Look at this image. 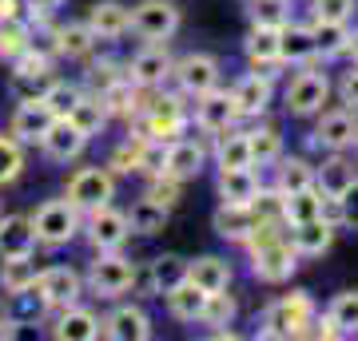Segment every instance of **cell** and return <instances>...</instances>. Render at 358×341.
Listing matches in <instances>:
<instances>
[{
	"label": "cell",
	"mask_w": 358,
	"mask_h": 341,
	"mask_svg": "<svg viewBox=\"0 0 358 341\" xmlns=\"http://www.w3.org/2000/svg\"><path fill=\"white\" fill-rule=\"evenodd\" d=\"M231 100L239 107V119H259V115H267L271 103H275V76H267L263 68H251L247 76L235 79Z\"/></svg>",
	"instance_id": "cell-11"
},
{
	"label": "cell",
	"mask_w": 358,
	"mask_h": 341,
	"mask_svg": "<svg viewBox=\"0 0 358 341\" xmlns=\"http://www.w3.org/2000/svg\"><path fill=\"white\" fill-rule=\"evenodd\" d=\"M179 190H183V183L171 175H152V187H148V195L159 202H167V206H176L179 202Z\"/></svg>",
	"instance_id": "cell-50"
},
{
	"label": "cell",
	"mask_w": 358,
	"mask_h": 341,
	"mask_svg": "<svg viewBox=\"0 0 358 341\" xmlns=\"http://www.w3.org/2000/svg\"><path fill=\"white\" fill-rule=\"evenodd\" d=\"M263 190V179H259L255 167H239V171H219L215 179V195L219 202H231V206H251Z\"/></svg>",
	"instance_id": "cell-21"
},
{
	"label": "cell",
	"mask_w": 358,
	"mask_h": 341,
	"mask_svg": "<svg viewBox=\"0 0 358 341\" xmlns=\"http://www.w3.org/2000/svg\"><path fill=\"white\" fill-rule=\"evenodd\" d=\"M338 202H343V227L346 230H358V179L343 190V195H338Z\"/></svg>",
	"instance_id": "cell-52"
},
{
	"label": "cell",
	"mask_w": 358,
	"mask_h": 341,
	"mask_svg": "<svg viewBox=\"0 0 358 341\" xmlns=\"http://www.w3.org/2000/svg\"><path fill=\"white\" fill-rule=\"evenodd\" d=\"M331 76L327 72H315V68H303V72H294L291 84L282 88V107H287V115H294V119H310V115L322 112V103L331 100Z\"/></svg>",
	"instance_id": "cell-4"
},
{
	"label": "cell",
	"mask_w": 358,
	"mask_h": 341,
	"mask_svg": "<svg viewBox=\"0 0 358 341\" xmlns=\"http://www.w3.org/2000/svg\"><path fill=\"white\" fill-rule=\"evenodd\" d=\"M315 326V302L307 290H291L287 298L267 305V314L259 321V338H307V329Z\"/></svg>",
	"instance_id": "cell-1"
},
{
	"label": "cell",
	"mask_w": 358,
	"mask_h": 341,
	"mask_svg": "<svg viewBox=\"0 0 358 341\" xmlns=\"http://www.w3.org/2000/svg\"><path fill=\"white\" fill-rule=\"evenodd\" d=\"M84 238H88V246L96 254L103 250H124V242L131 238V230H128V218H124V211H115L112 202L108 206H100V211H92L88 222H84Z\"/></svg>",
	"instance_id": "cell-12"
},
{
	"label": "cell",
	"mask_w": 358,
	"mask_h": 341,
	"mask_svg": "<svg viewBox=\"0 0 358 341\" xmlns=\"http://www.w3.org/2000/svg\"><path fill=\"white\" fill-rule=\"evenodd\" d=\"M319 60L315 52V40H310L307 24H282L279 28V63H294V68H307V63Z\"/></svg>",
	"instance_id": "cell-29"
},
{
	"label": "cell",
	"mask_w": 358,
	"mask_h": 341,
	"mask_svg": "<svg viewBox=\"0 0 358 341\" xmlns=\"http://www.w3.org/2000/svg\"><path fill=\"white\" fill-rule=\"evenodd\" d=\"M343 56H350V60L358 63V32H350V40H346V52Z\"/></svg>",
	"instance_id": "cell-55"
},
{
	"label": "cell",
	"mask_w": 358,
	"mask_h": 341,
	"mask_svg": "<svg viewBox=\"0 0 358 341\" xmlns=\"http://www.w3.org/2000/svg\"><path fill=\"white\" fill-rule=\"evenodd\" d=\"M64 119H72V123H76L88 139H96L103 127H108V119H112V115H108V103H103L100 91H84V96L72 103V112H68Z\"/></svg>",
	"instance_id": "cell-31"
},
{
	"label": "cell",
	"mask_w": 358,
	"mask_h": 341,
	"mask_svg": "<svg viewBox=\"0 0 358 341\" xmlns=\"http://www.w3.org/2000/svg\"><path fill=\"white\" fill-rule=\"evenodd\" d=\"M44 310H64V305H76L80 294H84V274L72 270V266H44L36 274V286H32Z\"/></svg>",
	"instance_id": "cell-8"
},
{
	"label": "cell",
	"mask_w": 358,
	"mask_h": 341,
	"mask_svg": "<svg viewBox=\"0 0 358 341\" xmlns=\"http://www.w3.org/2000/svg\"><path fill=\"white\" fill-rule=\"evenodd\" d=\"M183 123H187V112L176 96H164L143 112V135H152V139H171L183 131Z\"/></svg>",
	"instance_id": "cell-23"
},
{
	"label": "cell",
	"mask_w": 358,
	"mask_h": 341,
	"mask_svg": "<svg viewBox=\"0 0 358 341\" xmlns=\"http://www.w3.org/2000/svg\"><path fill=\"white\" fill-rule=\"evenodd\" d=\"M28 44H32V24H28L24 16H16V20H0V60L13 63Z\"/></svg>",
	"instance_id": "cell-42"
},
{
	"label": "cell",
	"mask_w": 358,
	"mask_h": 341,
	"mask_svg": "<svg viewBox=\"0 0 358 341\" xmlns=\"http://www.w3.org/2000/svg\"><path fill=\"white\" fill-rule=\"evenodd\" d=\"M334 91H338V103H343V107H355L358 112V63H350L343 76H338Z\"/></svg>",
	"instance_id": "cell-49"
},
{
	"label": "cell",
	"mask_w": 358,
	"mask_h": 341,
	"mask_svg": "<svg viewBox=\"0 0 358 341\" xmlns=\"http://www.w3.org/2000/svg\"><path fill=\"white\" fill-rule=\"evenodd\" d=\"M36 274H40V266H36V258H32V254L0 258V286H4V294H8V298L32 290V286H36Z\"/></svg>",
	"instance_id": "cell-34"
},
{
	"label": "cell",
	"mask_w": 358,
	"mask_h": 341,
	"mask_svg": "<svg viewBox=\"0 0 358 341\" xmlns=\"http://www.w3.org/2000/svg\"><path fill=\"white\" fill-rule=\"evenodd\" d=\"M243 4H247V0H243Z\"/></svg>",
	"instance_id": "cell-58"
},
{
	"label": "cell",
	"mask_w": 358,
	"mask_h": 341,
	"mask_svg": "<svg viewBox=\"0 0 358 341\" xmlns=\"http://www.w3.org/2000/svg\"><path fill=\"white\" fill-rule=\"evenodd\" d=\"M207 167V147L195 139H167V163L164 175L179 179V183H192V179L203 175Z\"/></svg>",
	"instance_id": "cell-19"
},
{
	"label": "cell",
	"mask_w": 358,
	"mask_h": 341,
	"mask_svg": "<svg viewBox=\"0 0 358 341\" xmlns=\"http://www.w3.org/2000/svg\"><path fill=\"white\" fill-rule=\"evenodd\" d=\"M124 218H128L131 234H140V238H155V234H164L167 222H171V206L159 202V199H152V195H140V199L124 211Z\"/></svg>",
	"instance_id": "cell-20"
},
{
	"label": "cell",
	"mask_w": 358,
	"mask_h": 341,
	"mask_svg": "<svg viewBox=\"0 0 358 341\" xmlns=\"http://www.w3.org/2000/svg\"><path fill=\"white\" fill-rule=\"evenodd\" d=\"M211 159H215V171H239V167H255L251 163V143H247V131L239 127H227L215 135V147H211Z\"/></svg>",
	"instance_id": "cell-28"
},
{
	"label": "cell",
	"mask_w": 358,
	"mask_h": 341,
	"mask_svg": "<svg viewBox=\"0 0 358 341\" xmlns=\"http://www.w3.org/2000/svg\"><path fill=\"white\" fill-rule=\"evenodd\" d=\"M247 16H251V24L282 28L291 24V0H247Z\"/></svg>",
	"instance_id": "cell-44"
},
{
	"label": "cell",
	"mask_w": 358,
	"mask_h": 341,
	"mask_svg": "<svg viewBox=\"0 0 358 341\" xmlns=\"http://www.w3.org/2000/svg\"><path fill=\"white\" fill-rule=\"evenodd\" d=\"M331 326L338 329V338H355L358 333V290H338L327 305Z\"/></svg>",
	"instance_id": "cell-40"
},
{
	"label": "cell",
	"mask_w": 358,
	"mask_h": 341,
	"mask_svg": "<svg viewBox=\"0 0 358 341\" xmlns=\"http://www.w3.org/2000/svg\"><path fill=\"white\" fill-rule=\"evenodd\" d=\"M355 179H358V171H355V163L346 159V151H331L319 167H315V187H319L322 195H343Z\"/></svg>",
	"instance_id": "cell-30"
},
{
	"label": "cell",
	"mask_w": 358,
	"mask_h": 341,
	"mask_svg": "<svg viewBox=\"0 0 358 341\" xmlns=\"http://www.w3.org/2000/svg\"><path fill=\"white\" fill-rule=\"evenodd\" d=\"M164 298H167V314L176 317V321H183V326H195L199 314H203V302H207V294L195 282H179L176 290H167Z\"/></svg>",
	"instance_id": "cell-36"
},
{
	"label": "cell",
	"mask_w": 358,
	"mask_h": 341,
	"mask_svg": "<svg viewBox=\"0 0 358 341\" xmlns=\"http://www.w3.org/2000/svg\"><path fill=\"white\" fill-rule=\"evenodd\" d=\"M282 199V227H299V222H310V218H319V187H303L294 190V195H279Z\"/></svg>",
	"instance_id": "cell-39"
},
{
	"label": "cell",
	"mask_w": 358,
	"mask_h": 341,
	"mask_svg": "<svg viewBox=\"0 0 358 341\" xmlns=\"http://www.w3.org/2000/svg\"><path fill=\"white\" fill-rule=\"evenodd\" d=\"M243 56L251 68H282L279 63V28L251 24V32L243 40Z\"/></svg>",
	"instance_id": "cell-32"
},
{
	"label": "cell",
	"mask_w": 358,
	"mask_h": 341,
	"mask_svg": "<svg viewBox=\"0 0 358 341\" xmlns=\"http://www.w3.org/2000/svg\"><path fill=\"white\" fill-rule=\"evenodd\" d=\"M84 96V88L80 84H68V79H48V88H44V96H40V103L48 107L56 119H64L68 112H72V103Z\"/></svg>",
	"instance_id": "cell-43"
},
{
	"label": "cell",
	"mask_w": 358,
	"mask_h": 341,
	"mask_svg": "<svg viewBox=\"0 0 358 341\" xmlns=\"http://www.w3.org/2000/svg\"><path fill=\"white\" fill-rule=\"evenodd\" d=\"M24 175V143H16L13 135H0V187H8Z\"/></svg>",
	"instance_id": "cell-46"
},
{
	"label": "cell",
	"mask_w": 358,
	"mask_h": 341,
	"mask_svg": "<svg viewBox=\"0 0 358 341\" xmlns=\"http://www.w3.org/2000/svg\"><path fill=\"white\" fill-rule=\"evenodd\" d=\"M120 79H124V72H120L115 60H92L88 63V88L92 91H108V88H115Z\"/></svg>",
	"instance_id": "cell-48"
},
{
	"label": "cell",
	"mask_w": 358,
	"mask_h": 341,
	"mask_svg": "<svg viewBox=\"0 0 358 341\" xmlns=\"http://www.w3.org/2000/svg\"><path fill=\"white\" fill-rule=\"evenodd\" d=\"M52 36H56L52 52H56V56H64V60H88L92 52H96V36L88 32V24H84V20H80V24L56 28Z\"/></svg>",
	"instance_id": "cell-37"
},
{
	"label": "cell",
	"mask_w": 358,
	"mask_h": 341,
	"mask_svg": "<svg viewBox=\"0 0 358 341\" xmlns=\"http://www.w3.org/2000/svg\"><path fill=\"white\" fill-rule=\"evenodd\" d=\"M136 151H140V139L136 143H120V147H115L112 151V175H131V171H136Z\"/></svg>",
	"instance_id": "cell-51"
},
{
	"label": "cell",
	"mask_w": 358,
	"mask_h": 341,
	"mask_svg": "<svg viewBox=\"0 0 358 341\" xmlns=\"http://www.w3.org/2000/svg\"><path fill=\"white\" fill-rule=\"evenodd\" d=\"M350 147H355V155H358V135H355V143H350Z\"/></svg>",
	"instance_id": "cell-56"
},
{
	"label": "cell",
	"mask_w": 358,
	"mask_h": 341,
	"mask_svg": "<svg viewBox=\"0 0 358 341\" xmlns=\"http://www.w3.org/2000/svg\"><path fill=\"white\" fill-rule=\"evenodd\" d=\"M231 278H235V270H231V262H227V258H219V254L187 258V282H195L203 294L231 290Z\"/></svg>",
	"instance_id": "cell-24"
},
{
	"label": "cell",
	"mask_w": 358,
	"mask_h": 341,
	"mask_svg": "<svg viewBox=\"0 0 358 341\" xmlns=\"http://www.w3.org/2000/svg\"><path fill=\"white\" fill-rule=\"evenodd\" d=\"M235 298H231L227 290H215V294H207V302H203V314H199V326H211V329H223L235 321Z\"/></svg>",
	"instance_id": "cell-45"
},
{
	"label": "cell",
	"mask_w": 358,
	"mask_h": 341,
	"mask_svg": "<svg viewBox=\"0 0 358 341\" xmlns=\"http://www.w3.org/2000/svg\"><path fill=\"white\" fill-rule=\"evenodd\" d=\"M131 278H136V262H131L128 254L103 250L92 258L88 274H84V290L103 298V302H115V298H124L131 290Z\"/></svg>",
	"instance_id": "cell-3"
},
{
	"label": "cell",
	"mask_w": 358,
	"mask_h": 341,
	"mask_svg": "<svg viewBox=\"0 0 358 341\" xmlns=\"http://www.w3.org/2000/svg\"><path fill=\"white\" fill-rule=\"evenodd\" d=\"M271 167H275V187L271 190H279V195H294L303 187H315V167L303 155H279Z\"/></svg>",
	"instance_id": "cell-33"
},
{
	"label": "cell",
	"mask_w": 358,
	"mask_h": 341,
	"mask_svg": "<svg viewBox=\"0 0 358 341\" xmlns=\"http://www.w3.org/2000/svg\"><path fill=\"white\" fill-rule=\"evenodd\" d=\"M24 8L32 16H40V20H44V16H56L60 13V8H64V0H24Z\"/></svg>",
	"instance_id": "cell-53"
},
{
	"label": "cell",
	"mask_w": 358,
	"mask_h": 341,
	"mask_svg": "<svg viewBox=\"0 0 358 341\" xmlns=\"http://www.w3.org/2000/svg\"><path fill=\"white\" fill-rule=\"evenodd\" d=\"M247 143H251V163L255 167H271L282 155V135H279V127H271V123L251 127Z\"/></svg>",
	"instance_id": "cell-41"
},
{
	"label": "cell",
	"mask_w": 358,
	"mask_h": 341,
	"mask_svg": "<svg viewBox=\"0 0 358 341\" xmlns=\"http://www.w3.org/2000/svg\"><path fill=\"white\" fill-rule=\"evenodd\" d=\"M247 246H251V278H255V282H267V286H282V282H291L294 266H299V254L291 250V242L282 238V234L247 242Z\"/></svg>",
	"instance_id": "cell-5"
},
{
	"label": "cell",
	"mask_w": 358,
	"mask_h": 341,
	"mask_svg": "<svg viewBox=\"0 0 358 341\" xmlns=\"http://www.w3.org/2000/svg\"><path fill=\"white\" fill-rule=\"evenodd\" d=\"M179 282H187V258H179V254H159V258L148 262L143 274H140V266H136L131 290H143L140 298H164L167 290H176Z\"/></svg>",
	"instance_id": "cell-10"
},
{
	"label": "cell",
	"mask_w": 358,
	"mask_h": 341,
	"mask_svg": "<svg viewBox=\"0 0 358 341\" xmlns=\"http://www.w3.org/2000/svg\"><path fill=\"white\" fill-rule=\"evenodd\" d=\"M24 0H0V20H16Z\"/></svg>",
	"instance_id": "cell-54"
},
{
	"label": "cell",
	"mask_w": 358,
	"mask_h": 341,
	"mask_svg": "<svg viewBox=\"0 0 358 341\" xmlns=\"http://www.w3.org/2000/svg\"><path fill=\"white\" fill-rule=\"evenodd\" d=\"M179 24H183V13L176 0H140L131 8V32L143 44H167L179 32Z\"/></svg>",
	"instance_id": "cell-6"
},
{
	"label": "cell",
	"mask_w": 358,
	"mask_h": 341,
	"mask_svg": "<svg viewBox=\"0 0 358 341\" xmlns=\"http://www.w3.org/2000/svg\"><path fill=\"white\" fill-rule=\"evenodd\" d=\"M88 143L92 139L72 123V119H52V127L44 131V139H40V147H44V155H48L52 163H72V159L84 155Z\"/></svg>",
	"instance_id": "cell-17"
},
{
	"label": "cell",
	"mask_w": 358,
	"mask_h": 341,
	"mask_svg": "<svg viewBox=\"0 0 358 341\" xmlns=\"http://www.w3.org/2000/svg\"><path fill=\"white\" fill-rule=\"evenodd\" d=\"M100 333L112 341H148L152 338V317L143 305H115L100 321Z\"/></svg>",
	"instance_id": "cell-18"
},
{
	"label": "cell",
	"mask_w": 358,
	"mask_h": 341,
	"mask_svg": "<svg viewBox=\"0 0 358 341\" xmlns=\"http://www.w3.org/2000/svg\"><path fill=\"white\" fill-rule=\"evenodd\" d=\"M195 123H199V131H207V135H219V131H227V127L239 123V107L231 100V91L211 88V91H203V96H195Z\"/></svg>",
	"instance_id": "cell-16"
},
{
	"label": "cell",
	"mask_w": 358,
	"mask_h": 341,
	"mask_svg": "<svg viewBox=\"0 0 358 341\" xmlns=\"http://www.w3.org/2000/svg\"><path fill=\"white\" fill-rule=\"evenodd\" d=\"M355 135H358L355 107H331V112H319V123L310 131V143L322 147V151H350Z\"/></svg>",
	"instance_id": "cell-14"
},
{
	"label": "cell",
	"mask_w": 358,
	"mask_h": 341,
	"mask_svg": "<svg viewBox=\"0 0 358 341\" xmlns=\"http://www.w3.org/2000/svg\"><path fill=\"white\" fill-rule=\"evenodd\" d=\"M16 254H36V234L28 215H4L0 222V258H16Z\"/></svg>",
	"instance_id": "cell-35"
},
{
	"label": "cell",
	"mask_w": 358,
	"mask_h": 341,
	"mask_svg": "<svg viewBox=\"0 0 358 341\" xmlns=\"http://www.w3.org/2000/svg\"><path fill=\"white\" fill-rule=\"evenodd\" d=\"M211 227L223 242H251V234L259 230V218L251 206H231V202H219Z\"/></svg>",
	"instance_id": "cell-26"
},
{
	"label": "cell",
	"mask_w": 358,
	"mask_h": 341,
	"mask_svg": "<svg viewBox=\"0 0 358 341\" xmlns=\"http://www.w3.org/2000/svg\"><path fill=\"white\" fill-rule=\"evenodd\" d=\"M80 215H92L115 199V175L108 167H80L76 175L68 179V195H64Z\"/></svg>",
	"instance_id": "cell-7"
},
{
	"label": "cell",
	"mask_w": 358,
	"mask_h": 341,
	"mask_svg": "<svg viewBox=\"0 0 358 341\" xmlns=\"http://www.w3.org/2000/svg\"><path fill=\"white\" fill-rule=\"evenodd\" d=\"M310 40H315V52L319 60H334L346 52V40H350V24H334V20H310Z\"/></svg>",
	"instance_id": "cell-38"
},
{
	"label": "cell",
	"mask_w": 358,
	"mask_h": 341,
	"mask_svg": "<svg viewBox=\"0 0 358 341\" xmlns=\"http://www.w3.org/2000/svg\"><path fill=\"white\" fill-rule=\"evenodd\" d=\"M88 32L96 36V44H115L131 32V8L120 0H96L88 8Z\"/></svg>",
	"instance_id": "cell-15"
},
{
	"label": "cell",
	"mask_w": 358,
	"mask_h": 341,
	"mask_svg": "<svg viewBox=\"0 0 358 341\" xmlns=\"http://www.w3.org/2000/svg\"><path fill=\"white\" fill-rule=\"evenodd\" d=\"M0 222H4V202H0Z\"/></svg>",
	"instance_id": "cell-57"
},
{
	"label": "cell",
	"mask_w": 358,
	"mask_h": 341,
	"mask_svg": "<svg viewBox=\"0 0 358 341\" xmlns=\"http://www.w3.org/2000/svg\"><path fill=\"white\" fill-rule=\"evenodd\" d=\"M334 234L338 230L327 227L322 218H310V222H299V227H291V250L299 254V258H322V254L334 246Z\"/></svg>",
	"instance_id": "cell-27"
},
{
	"label": "cell",
	"mask_w": 358,
	"mask_h": 341,
	"mask_svg": "<svg viewBox=\"0 0 358 341\" xmlns=\"http://www.w3.org/2000/svg\"><path fill=\"white\" fill-rule=\"evenodd\" d=\"M52 119L56 115L44 107L40 100H20V107L13 112V123H8V135H13L16 143H40L44 139V131L52 127Z\"/></svg>",
	"instance_id": "cell-22"
},
{
	"label": "cell",
	"mask_w": 358,
	"mask_h": 341,
	"mask_svg": "<svg viewBox=\"0 0 358 341\" xmlns=\"http://www.w3.org/2000/svg\"><path fill=\"white\" fill-rule=\"evenodd\" d=\"M171 79H176V88L183 96L195 100V96L219 88V60L211 52H187V56L171 60Z\"/></svg>",
	"instance_id": "cell-9"
},
{
	"label": "cell",
	"mask_w": 358,
	"mask_h": 341,
	"mask_svg": "<svg viewBox=\"0 0 358 341\" xmlns=\"http://www.w3.org/2000/svg\"><path fill=\"white\" fill-rule=\"evenodd\" d=\"M28 222H32L36 246H48V250H60L68 242H76L80 227H84L80 211L68 199H44L36 211L28 215Z\"/></svg>",
	"instance_id": "cell-2"
},
{
	"label": "cell",
	"mask_w": 358,
	"mask_h": 341,
	"mask_svg": "<svg viewBox=\"0 0 358 341\" xmlns=\"http://www.w3.org/2000/svg\"><path fill=\"white\" fill-rule=\"evenodd\" d=\"M358 13V0H310V20H334L350 24Z\"/></svg>",
	"instance_id": "cell-47"
},
{
	"label": "cell",
	"mask_w": 358,
	"mask_h": 341,
	"mask_svg": "<svg viewBox=\"0 0 358 341\" xmlns=\"http://www.w3.org/2000/svg\"><path fill=\"white\" fill-rule=\"evenodd\" d=\"M124 79H128L131 88H143V91L164 88L167 79H171V56H167V48L164 44L140 48L128 63H124Z\"/></svg>",
	"instance_id": "cell-13"
},
{
	"label": "cell",
	"mask_w": 358,
	"mask_h": 341,
	"mask_svg": "<svg viewBox=\"0 0 358 341\" xmlns=\"http://www.w3.org/2000/svg\"><path fill=\"white\" fill-rule=\"evenodd\" d=\"M52 338L56 341H96L100 338V317L92 314L88 305H64L56 326H52Z\"/></svg>",
	"instance_id": "cell-25"
}]
</instances>
